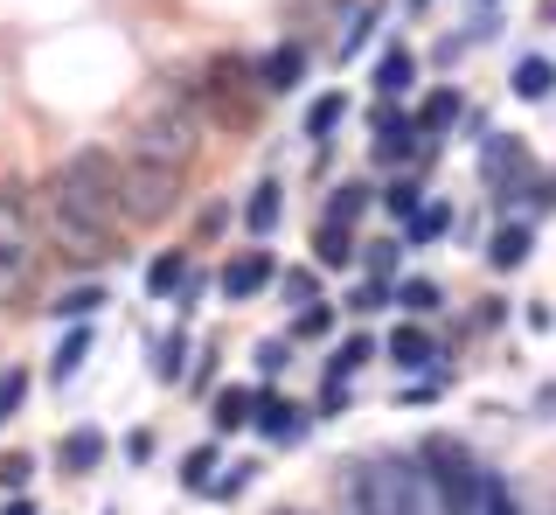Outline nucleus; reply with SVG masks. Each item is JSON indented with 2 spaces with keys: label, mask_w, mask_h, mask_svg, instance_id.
<instances>
[{
  "label": "nucleus",
  "mask_w": 556,
  "mask_h": 515,
  "mask_svg": "<svg viewBox=\"0 0 556 515\" xmlns=\"http://www.w3.org/2000/svg\"><path fill=\"white\" fill-rule=\"evenodd\" d=\"M529 223H508V230H494V244H486V258H494V272H515L521 258H529Z\"/></svg>",
  "instance_id": "obj_14"
},
{
  "label": "nucleus",
  "mask_w": 556,
  "mask_h": 515,
  "mask_svg": "<svg viewBox=\"0 0 556 515\" xmlns=\"http://www.w3.org/2000/svg\"><path fill=\"white\" fill-rule=\"evenodd\" d=\"M98 306H104L98 286H77V293H63V300H56V314H63V321H91Z\"/></svg>",
  "instance_id": "obj_25"
},
{
  "label": "nucleus",
  "mask_w": 556,
  "mask_h": 515,
  "mask_svg": "<svg viewBox=\"0 0 556 515\" xmlns=\"http://www.w3.org/2000/svg\"><path fill=\"white\" fill-rule=\"evenodd\" d=\"M181 286H188V251H161V258H153V265H147V293H181Z\"/></svg>",
  "instance_id": "obj_11"
},
{
  "label": "nucleus",
  "mask_w": 556,
  "mask_h": 515,
  "mask_svg": "<svg viewBox=\"0 0 556 515\" xmlns=\"http://www.w3.org/2000/svg\"><path fill=\"white\" fill-rule=\"evenodd\" d=\"M286 300H313V272H286Z\"/></svg>",
  "instance_id": "obj_37"
},
{
  "label": "nucleus",
  "mask_w": 556,
  "mask_h": 515,
  "mask_svg": "<svg viewBox=\"0 0 556 515\" xmlns=\"http://www.w3.org/2000/svg\"><path fill=\"white\" fill-rule=\"evenodd\" d=\"M181 355H188V341H181V335L161 341V363H153V376H161V384H174V376H181Z\"/></svg>",
  "instance_id": "obj_29"
},
{
  "label": "nucleus",
  "mask_w": 556,
  "mask_h": 515,
  "mask_svg": "<svg viewBox=\"0 0 556 515\" xmlns=\"http://www.w3.org/2000/svg\"><path fill=\"white\" fill-rule=\"evenodd\" d=\"M208 467H216V445H195V453H188V488H208Z\"/></svg>",
  "instance_id": "obj_30"
},
{
  "label": "nucleus",
  "mask_w": 556,
  "mask_h": 515,
  "mask_svg": "<svg viewBox=\"0 0 556 515\" xmlns=\"http://www.w3.org/2000/svg\"><path fill=\"white\" fill-rule=\"evenodd\" d=\"M369 355H376V341H369V335L341 341V349H334V363H327V384H341V376H348V369H362V363H369Z\"/></svg>",
  "instance_id": "obj_19"
},
{
  "label": "nucleus",
  "mask_w": 556,
  "mask_h": 515,
  "mask_svg": "<svg viewBox=\"0 0 556 515\" xmlns=\"http://www.w3.org/2000/svg\"><path fill=\"white\" fill-rule=\"evenodd\" d=\"M556 91V63L549 56H521L515 63V98H549Z\"/></svg>",
  "instance_id": "obj_15"
},
{
  "label": "nucleus",
  "mask_w": 556,
  "mask_h": 515,
  "mask_svg": "<svg viewBox=\"0 0 556 515\" xmlns=\"http://www.w3.org/2000/svg\"><path fill=\"white\" fill-rule=\"evenodd\" d=\"M390 265H396V244H369V272H376V279H390Z\"/></svg>",
  "instance_id": "obj_36"
},
{
  "label": "nucleus",
  "mask_w": 556,
  "mask_h": 515,
  "mask_svg": "<svg viewBox=\"0 0 556 515\" xmlns=\"http://www.w3.org/2000/svg\"><path fill=\"white\" fill-rule=\"evenodd\" d=\"M56 188H63L70 202H84V210H98V216L126 223V216H118V188H126V167H118L104 147H84V153H70V161L56 167Z\"/></svg>",
  "instance_id": "obj_4"
},
{
  "label": "nucleus",
  "mask_w": 556,
  "mask_h": 515,
  "mask_svg": "<svg viewBox=\"0 0 556 515\" xmlns=\"http://www.w3.org/2000/svg\"><path fill=\"white\" fill-rule=\"evenodd\" d=\"M410 8H425V0H410Z\"/></svg>",
  "instance_id": "obj_39"
},
{
  "label": "nucleus",
  "mask_w": 556,
  "mask_h": 515,
  "mask_svg": "<svg viewBox=\"0 0 556 515\" xmlns=\"http://www.w3.org/2000/svg\"><path fill=\"white\" fill-rule=\"evenodd\" d=\"M251 411H257V390H223L216 398V432H237V425H251Z\"/></svg>",
  "instance_id": "obj_16"
},
{
  "label": "nucleus",
  "mask_w": 556,
  "mask_h": 515,
  "mask_svg": "<svg viewBox=\"0 0 556 515\" xmlns=\"http://www.w3.org/2000/svg\"><path fill=\"white\" fill-rule=\"evenodd\" d=\"M286 515H292V508H286Z\"/></svg>",
  "instance_id": "obj_40"
},
{
  "label": "nucleus",
  "mask_w": 556,
  "mask_h": 515,
  "mask_svg": "<svg viewBox=\"0 0 556 515\" xmlns=\"http://www.w3.org/2000/svg\"><path fill=\"white\" fill-rule=\"evenodd\" d=\"M390 355H396L404 369H425V363H439V341H431L425 328H396V335H390Z\"/></svg>",
  "instance_id": "obj_12"
},
{
  "label": "nucleus",
  "mask_w": 556,
  "mask_h": 515,
  "mask_svg": "<svg viewBox=\"0 0 556 515\" xmlns=\"http://www.w3.org/2000/svg\"><path fill=\"white\" fill-rule=\"evenodd\" d=\"M174 196H181V167L139 161V153H132L126 188H118V216H126V223H161V216L174 210Z\"/></svg>",
  "instance_id": "obj_5"
},
{
  "label": "nucleus",
  "mask_w": 556,
  "mask_h": 515,
  "mask_svg": "<svg viewBox=\"0 0 556 515\" xmlns=\"http://www.w3.org/2000/svg\"><path fill=\"white\" fill-rule=\"evenodd\" d=\"M341 118H348V98H341V91H327V98H313V105H306V133H313V140H327Z\"/></svg>",
  "instance_id": "obj_18"
},
{
  "label": "nucleus",
  "mask_w": 556,
  "mask_h": 515,
  "mask_svg": "<svg viewBox=\"0 0 556 515\" xmlns=\"http://www.w3.org/2000/svg\"><path fill=\"white\" fill-rule=\"evenodd\" d=\"M445 223H452V210H445V202H425V210L410 216V237H417V244H431V237H439Z\"/></svg>",
  "instance_id": "obj_26"
},
{
  "label": "nucleus",
  "mask_w": 556,
  "mask_h": 515,
  "mask_svg": "<svg viewBox=\"0 0 556 515\" xmlns=\"http://www.w3.org/2000/svg\"><path fill=\"white\" fill-rule=\"evenodd\" d=\"M251 425H257L265 439H278V445H292V439H306L313 418H306L300 404H278V398H265V390H257V418H251Z\"/></svg>",
  "instance_id": "obj_9"
},
{
  "label": "nucleus",
  "mask_w": 556,
  "mask_h": 515,
  "mask_svg": "<svg viewBox=\"0 0 556 515\" xmlns=\"http://www.w3.org/2000/svg\"><path fill=\"white\" fill-rule=\"evenodd\" d=\"M286 341H265V349H257V369H265V376H278V369H286Z\"/></svg>",
  "instance_id": "obj_34"
},
{
  "label": "nucleus",
  "mask_w": 556,
  "mask_h": 515,
  "mask_svg": "<svg viewBox=\"0 0 556 515\" xmlns=\"http://www.w3.org/2000/svg\"><path fill=\"white\" fill-rule=\"evenodd\" d=\"M0 480H8V488H22V480H28V453H8V460H0Z\"/></svg>",
  "instance_id": "obj_35"
},
{
  "label": "nucleus",
  "mask_w": 556,
  "mask_h": 515,
  "mask_svg": "<svg viewBox=\"0 0 556 515\" xmlns=\"http://www.w3.org/2000/svg\"><path fill=\"white\" fill-rule=\"evenodd\" d=\"M480 515H521V508H515V494L501 488L494 474H486V502H480Z\"/></svg>",
  "instance_id": "obj_32"
},
{
  "label": "nucleus",
  "mask_w": 556,
  "mask_h": 515,
  "mask_svg": "<svg viewBox=\"0 0 556 515\" xmlns=\"http://www.w3.org/2000/svg\"><path fill=\"white\" fill-rule=\"evenodd\" d=\"M22 398H28V376H22V369H8V376H0V425L22 411Z\"/></svg>",
  "instance_id": "obj_28"
},
{
  "label": "nucleus",
  "mask_w": 556,
  "mask_h": 515,
  "mask_svg": "<svg viewBox=\"0 0 556 515\" xmlns=\"http://www.w3.org/2000/svg\"><path fill=\"white\" fill-rule=\"evenodd\" d=\"M132 153H139V161L188 167V161H195V112H153V118H139Z\"/></svg>",
  "instance_id": "obj_6"
},
{
  "label": "nucleus",
  "mask_w": 556,
  "mask_h": 515,
  "mask_svg": "<svg viewBox=\"0 0 556 515\" xmlns=\"http://www.w3.org/2000/svg\"><path fill=\"white\" fill-rule=\"evenodd\" d=\"M0 515H35V502H8V508H0Z\"/></svg>",
  "instance_id": "obj_38"
},
{
  "label": "nucleus",
  "mask_w": 556,
  "mask_h": 515,
  "mask_svg": "<svg viewBox=\"0 0 556 515\" xmlns=\"http://www.w3.org/2000/svg\"><path fill=\"white\" fill-rule=\"evenodd\" d=\"M327 328H334V306H320V300H313L306 314H300V328H292V335H327Z\"/></svg>",
  "instance_id": "obj_33"
},
{
  "label": "nucleus",
  "mask_w": 556,
  "mask_h": 515,
  "mask_svg": "<svg viewBox=\"0 0 556 515\" xmlns=\"http://www.w3.org/2000/svg\"><path fill=\"white\" fill-rule=\"evenodd\" d=\"M42 230H49V244L70 251L77 265H98V258H112V244H118V223L84 210V202H70L56 181H49V196H42Z\"/></svg>",
  "instance_id": "obj_1"
},
{
  "label": "nucleus",
  "mask_w": 556,
  "mask_h": 515,
  "mask_svg": "<svg viewBox=\"0 0 556 515\" xmlns=\"http://www.w3.org/2000/svg\"><path fill=\"white\" fill-rule=\"evenodd\" d=\"M362 210H369V188H362V181H348V188H334V202H327V216H334V223H355Z\"/></svg>",
  "instance_id": "obj_23"
},
{
  "label": "nucleus",
  "mask_w": 556,
  "mask_h": 515,
  "mask_svg": "<svg viewBox=\"0 0 556 515\" xmlns=\"http://www.w3.org/2000/svg\"><path fill=\"white\" fill-rule=\"evenodd\" d=\"M396 300H404L410 314H431V306H439V286H431V279H404V286H396Z\"/></svg>",
  "instance_id": "obj_27"
},
{
  "label": "nucleus",
  "mask_w": 556,
  "mask_h": 515,
  "mask_svg": "<svg viewBox=\"0 0 556 515\" xmlns=\"http://www.w3.org/2000/svg\"><path fill=\"white\" fill-rule=\"evenodd\" d=\"M278 196H286V188H278V181H265V188H257V196H251V210H243V223H251V237H265L271 223L286 216V202H278Z\"/></svg>",
  "instance_id": "obj_17"
},
{
  "label": "nucleus",
  "mask_w": 556,
  "mask_h": 515,
  "mask_svg": "<svg viewBox=\"0 0 556 515\" xmlns=\"http://www.w3.org/2000/svg\"><path fill=\"white\" fill-rule=\"evenodd\" d=\"M28 279H35V251H28V237H0V306H14L28 293Z\"/></svg>",
  "instance_id": "obj_7"
},
{
  "label": "nucleus",
  "mask_w": 556,
  "mask_h": 515,
  "mask_svg": "<svg viewBox=\"0 0 556 515\" xmlns=\"http://www.w3.org/2000/svg\"><path fill=\"white\" fill-rule=\"evenodd\" d=\"M348 508L355 515H425V474L404 467V460H369L348 488Z\"/></svg>",
  "instance_id": "obj_2"
},
{
  "label": "nucleus",
  "mask_w": 556,
  "mask_h": 515,
  "mask_svg": "<svg viewBox=\"0 0 556 515\" xmlns=\"http://www.w3.org/2000/svg\"><path fill=\"white\" fill-rule=\"evenodd\" d=\"M257 77H265V91H292V84L306 77V49L300 42H278L265 63H257Z\"/></svg>",
  "instance_id": "obj_10"
},
{
  "label": "nucleus",
  "mask_w": 556,
  "mask_h": 515,
  "mask_svg": "<svg viewBox=\"0 0 556 515\" xmlns=\"http://www.w3.org/2000/svg\"><path fill=\"white\" fill-rule=\"evenodd\" d=\"M271 286V251H237L230 265H223V293L230 300H251Z\"/></svg>",
  "instance_id": "obj_8"
},
{
  "label": "nucleus",
  "mask_w": 556,
  "mask_h": 515,
  "mask_svg": "<svg viewBox=\"0 0 556 515\" xmlns=\"http://www.w3.org/2000/svg\"><path fill=\"white\" fill-rule=\"evenodd\" d=\"M104 460V439L98 432H77V439H63V467H77V474H91Z\"/></svg>",
  "instance_id": "obj_22"
},
{
  "label": "nucleus",
  "mask_w": 556,
  "mask_h": 515,
  "mask_svg": "<svg viewBox=\"0 0 556 515\" xmlns=\"http://www.w3.org/2000/svg\"><path fill=\"white\" fill-rule=\"evenodd\" d=\"M425 480L439 488V502H445V515H480V502H486V474L473 467V453H466L459 439H425Z\"/></svg>",
  "instance_id": "obj_3"
},
{
  "label": "nucleus",
  "mask_w": 556,
  "mask_h": 515,
  "mask_svg": "<svg viewBox=\"0 0 556 515\" xmlns=\"http://www.w3.org/2000/svg\"><path fill=\"white\" fill-rule=\"evenodd\" d=\"M410 84H417V56H410V49H390V56L376 63V91L396 98V91H410Z\"/></svg>",
  "instance_id": "obj_13"
},
{
  "label": "nucleus",
  "mask_w": 556,
  "mask_h": 515,
  "mask_svg": "<svg viewBox=\"0 0 556 515\" xmlns=\"http://www.w3.org/2000/svg\"><path fill=\"white\" fill-rule=\"evenodd\" d=\"M348 258H355V237H348V223L327 216V230H320V265L334 272V265H348Z\"/></svg>",
  "instance_id": "obj_20"
},
{
  "label": "nucleus",
  "mask_w": 556,
  "mask_h": 515,
  "mask_svg": "<svg viewBox=\"0 0 556 515\" xmlns=\"http://www.w3.org/2000/svg\"><path fill=\"white\" fill-rule=\"evenodd\" d=\"M452 118H459V91H431L425 112H417V126H425V133H445Z\"/></svg>",
  "instance_id": "obj_21"
},
{
  "label": "nucleus",
  "mask_w": 556,
  "mask_h": 515,
  "mask_svg": "<svg viewBox=\"0 0 556 515\" xmlns=\"http://www.w3.org/2000/svg\"><path fill=\"white\" fill-rule=\"evenodd\" d=\"M84 355H91V335H84V328H77V335H70V341H63V349H56V384H70V376H77V369H84Z\"/></svg>",
  "instance_id": "obj_24"
},
{
  "label": "nucleus",
  "mask_w": 556,
  "mask_h": 515,
  "mask_svg": "<svg viewBox=\"0 0 556 515\" xmlns=\"http://www.w3.org/2000/svg\"><path fill=\"white\" fill-rule=\"evenodd\" d=\"M382 210H390V216H404V223H410V216H417V188H410V181H396V188H390V196H382Z\"/></svg>",
  "instance_id": "obj_31"
}]
</instances>
